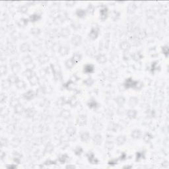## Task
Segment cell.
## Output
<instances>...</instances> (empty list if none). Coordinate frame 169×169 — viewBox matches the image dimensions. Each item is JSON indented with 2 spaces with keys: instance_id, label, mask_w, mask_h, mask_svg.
<instances>
[{
  "instance_id": "obj_25",
  "label": "cell",
  "mask_w": 169,
  "mask_h": 169,
  "mask_svg": "<svg viewBox=\"0 0 169 169\" xmlns=\"http://www.w3.org/2000/svg\"><path fill=\"white\" fill-rule=\"evenodd\" d=\"M87 104H88V106H89V108H91V109H95V108H97L99 106V104L97 103V102L95 100L89 101Z\"/></svg>"
},
{
  "instance_id": "obj_23",
  "label": "cell",
  "mask_w": 169,
  "mask_h": 169,
  "mask_svg": "<svg viewBox=\"0 0 169 169\" xmlns=\"http://www.w3.org/2000/svg\"><path fill=\"white\" fill-rule=\"evenodd\" d=\"M23 64H25V65H30V64H33V59L31 58V56L27 55V56H24L22 59Z\"/></svg>"
},
{
  "instance_id": "obj_34",
  "label": "cell",
  "mask_w": 169,
  "mask_h": 169,
  "mask_svg": "<svg viewBox=\"0 0 169 169\" xmlns=\"http://www.w3.org/2000/svg\"><path fill=\"white\" fill-rule=\"evenodd\" d=\"M16 86L18 89H23L26 88V87H27V84H26V83H25L23 81L19 80L18 81V82L16 83Z\"/></svg>"
},
{
  "instance_id": "obj_7",
  "label": "cell",
  "mask_w": 169,
  "mask_h": 169,
  "mask_svg": "<svg viewBox=\"0 0 169 169\" xmlns=\"http://www.w3.org/2000/svg\"><path fill=\"white\" fill-rule=\"evenodd\" d=\"M87 158H88V160H89V161L91 163V164H93V165H97V164L99 163V160L95 158V155H94V153H93L90 152V153H89L87 154Z\"/></svg>"
},
{
  "instance_id": "obj_5",
  "label": "cell",
  "mask_w": 169,
  "mask_h": 169,
  "mask_svg": "<svg viewBox=\"0 0 169 169\" xmlns=\"http://www.w3.org/2000/svg\"><path fill=\"white\" fill-rule=\"evenodd\" d=\"M83 71L84 73H86V74H91V73H93L95 71V67L92 64H86L83 67Z\"/></svg>"
},
{
  "instance_id": "obj_56",
  "label": "cell",
  "mask_w": 169,
  "mask_h": 169,
  "mask_svg": "<svg viewBox=\"0 0 169 169\" xmlns=\"http://www.w3.org/2000/svg\"><path fill=\"white\" fill-rule=\"evenodd\" d=\"M145 138H148V141H149V139L153 138V136H152V135H151V137H149V135H148V134H147L146 135H145V137H144V139H145Z\"/></svg>"
},
{
  "instance_id": "obj_24",
  "label": "cell",
  "mask_w": 169,
  "mask_h": 169,
  "mask_svg": "<svg viewBox=\"0 0 169 169\" xmlns=\"http://www.w3.org/2000/svg\"><path fill=\"white\" fill-rule=\"evenodd\" d=\"M75 64V63L73 62V60H72V58H71V59H69V60H68L66 62V63H65L66 67L68 69H72L74 67Z\"/></svg>"
},
{
  "instance_id": "obj_12",
  "label": "cell",
  "mask_w": 169,
  "mask_h": 169,
  "mask_svg": "<svg viewBox=\"0 0 169 169\" xmlns=\"http://www.w3.org/2000/svg\"><path fill=\"white\" fill-rule=\"evenodd\" d=\"M96 60H97V62L100 64H105L106 62V61H107L106 57V56H104V54H99V55L97 56Z\"/></svg>"
},
{
  "instance_id": "obj_53",
  "label": "cell",
  "mask_w": 169,
  "mask_h": 169,
  "mask_svg": "<svg viewBox=\"0 0 169 169\" xmlns=\"http://www.w3.org/2000/svg\"><path fill=\"white\" fill-rule=\"evenodd\" d=\"M117 163H118V161L117 160H116V159H112V160H111V161H110L109 162H108V164H109V165H116Z\"/></svg>"
},
{
  "instance_id": "obj_39",
  "label": "cell",
  "mask_w": 169,
  "mask_h": 169,
  "mask_svg": "<svg viewBox=\"0 0 169 169\" xmlns=\"http://www.w3.org/2000/svg\"><path fill=\"white\" fill-rule=\"evenodd\" d=\"M19 80V78L17 76H15V75H12V76L9 77L8 78V81H9V83H10L11 84V83H15V84H16L18 82V81Z\"/></svg>"
},
{
  "instance_id": "obj_54",
  "label": "cell",
  "mask_w": 169,
  "mask_h": 169,
  "mask_svg": "<svg viewBox=\"0 0 169 169\" xmlns=\"http://www.w3.org/2000/svg\"><path fill=\"white\" fill-rule=\"evenodd\" d=\"M126 157H127V156H126V153H122V155H121V156H120V160L124 161V160H125V159H126Z\"/></svg>"
},
{
  "instance_id": "obj_41",
  "label": "cell",
  "mask_w": 169,
  "mask_h": 169,
  "mask_svg": "<svg viewBox=\"0 0 169 169\" xmlns=\"http://www.w3.org/2000/svg\"><path fill=\"white\" fill-rule=\"evenodd\" d=\"M114 143L112 142V141H106L105 147L107 149H108V150H111V149H112L114 148Z\"/></svg>"
},
{
  "instance_id": "obj_31",
  "label": "cell",
  "mask_w": 169,
  "mask_h": 169,
  "mask_svg": "<svg viewBox=\"0 0 169 169\" xmlns=\"http://www.w3.org/2000/svg\"><path fill=\"white\" fill-rule=\"evenodd\" d=\"M23 110H24V108H23V106L21 104H19L16 106H15V112L17 114H21L23 112Z\"/></svg>"
},
{
  "instance_id": "obj_40",
  "label": "cell",
  "mask_w": 169,
  "mask_h": 169,
  "mask_svg": "<svg viewBox=\"0 0 169 169\" xmlns=\"http://www.w3.org/2000/svg\"><path fill=\"white\" fill-rule=\"evenodd\" d=\"M86 11H87V13H89L90 15H93L94 14V13H95V7H94V5H93L89 4V6H88V7H87V9Z\"/></svg>"
},
{
  "instance_id": "obj_26",
  "label": "cell",
  "mask_w": 169,
  "mask_h": 169,
  "mask_svg": "<svg viewBox=\"0 0 169 169\" xmlns=\"http://www.w3.org/2000/svg\"><path fill=\"white\" fill-rule=\"evenodd\" d=\"M120 47L123 51H128L130 49V44L127 42H123L120 44Z\"/></svg>"
},
{
  "instance_id": "obj_17",
  "label": "cell",
  "mask_w": 169,
  "mask_h": 169,
  "mask_svg": "<svg viewBox=\"0 0 169 169\" xmlns=\"http://www.w3.org/2000/svg\"><path fill=\"white\" fill-rule=\"evenodd\" d=\"M66 133H67L68 136L73 137L75 134V133H76V128L73 127V126H69V127L67 128Z\"/></svg>"
},
{
  "instance_id": "obj_46",
  "label": "cell",
  "mask_w": 169,
  "mask_h": 169,
  "mask_svg": "<svg viewBox=\"0 0 169 169\" xmlns=\"http://www.w3.org/2000/svg\"><path fill=\"white\" fill-rule=\"evenodd\" d=\"M39 61L40 62H41L42 64H44V63H46V62H47L48 61V57L45 56L44 54V55H41L39 57Z\"/></svg>"
},
{
  "instance_id": "obj_48",
  "label": "cell",
  "mask_w": 169,
  "mask_h": 169,
  "mask_svg": "<svg viewBox=\"0 0 169 169\" xmlns=\"http://www.w3.org/2000/svg\"><path fill=\"white\" fill-rule=\"evenodd\" d=\"M20 143H21V141L19 138H15L12 141V145L14 147H17L18 145H19Z\"/></svg>"
},
{
  "instance_id": "obj_21",
  "label": "cell",
  "mask_w": 169,
  "mask_h": 169,
  "mask_svg": "<svg viewBox=\"0 0 169 169\" xmlns=\"http://www.w3.org/2000/svg\"><path fill=\"white\" fill-rule=\"evenodd\" d=\"M93 142L95 143V144L96 145H101V143H102V135H100V134H97L95 135L94 137H93Z\"/></svg>"
},
{
  "instance_id": "obj_13",
  "label": "cell",
  "mask_w": 169,
  "mask_h": 169,
  "mask_svg": "<svg viewBox=\"0 0 169 169\" xmlns=\"http://www.w3.org/2000/svg\"><path fill=\"white\" fill-rule=\"evenodd\" d=\"M131 135L134 139H139L142 136V132L139 130H134L132 132Z\"/></svg>"
},
{
  "instance_id": "obj_38",
  "label": "cell",
  "mask_w": 169,
  "mask_h": 169,
  "mask_svg": "<svg viewBox=\"0 0 169 169\" xmlns=\"http://www.w3.org/2000/svg\"><path fill=\"white\" fill-rule=\"evenodd\" d=\"M34 74V73H33L32 69H27V70L25 71V75L27 77L28 79H31Z\"/></svg>"
},
{
  "instance_id": "obj_9",
  "label": "cell",
  "mask_w": 169,
  "mask_h": 169,
  "mask_svg": "<svg viewBox=\"0 0 169 169\" xmlns=\"http://www.w3.org/2000/svg\"><path fill=\"white\" fill-rule=\"evenodd\" d=\"M69 52V48L68 46H60V48H59V53L61 56H66L68 55Z\"/></svg>"
},
{
  "instance_id": "obj_42",
  "label": "cell",
  "mask_w": 169,
  "mask_h": 169,
  "mask_svg": "<svg viewBox=\"0 0 169 169\" xmlns=\"http://www.w3.org/2000/svg\"><path fill=\"white\" fill-rule=\"evenodd\" d=\"M53 151H54V146L51 144H48L46 146L44 151H45V153H51Z\"/></svg>"
},
{
  "instance_id": "obj_50",
  "label": "cell",
  "mask_w": 169,
  "mask_h": 169,
  "mask_svg": "<svg viewBox=\"0 0 169 169\" xmlns=\"http://www.w3.org/2000/svg\"><path fill=\"white\" fill-rule=\"evenodd\" d=\"M19 11L23 13V14H25V13H27V11H28V8H27V6L25 5H23L21 6L20 8H19Z\"/></svg>"
},
{
  "instance_id": "obj_36",
  "label": "cell",
  "mask_w": 169,
  "mask_h": 169,
  "mask_svg": "<svg viewBox=\"0 0 169 169\" xmlns=\"http://www.w3.org/2000/svg\"><path fill=\"white\" fill-rule=\"evenodd\" d=\"M70 34V31L67 28H65V29H63L61 31V35L64 38H67L69 35Z\"/></svg>"
},
{
  "instance_id": "obj_2",
  "label": "cell",
  "mask_w": 169,
  "mask_h": 169,
  "mask_svg": "<svg viewBox=\"0 0 169 169\" xmlns=\"http://www.w3.org/2000/svg\"><path fill=\"white\" fill-rule=\"evenodd\" d=\"M99 32H100V31H99V29L98 27H93V28L91 29V31H90V33L89 34V38L91 40H96L99 36Z\"/></svg>"
},
{
  "instance_id": "obj_4",
  "label": "cell",
  "mask_w": 169,
  "mask_h": 169,
  "mask_svg": "<svg viewBox=\"0 0 169 169\" xmlns=\"http://www.w3.org/2000/svg\"><path fill=\"white\" fill-rule=\"evenodd\" d=\"M87 120L86 116L80 115L77 118V124L79 126H84L87 124Z\"/></svg>"
},
{
  "instance_id": "obj_27",
  "label": "cell",
  "mask_w": 169,
  "mask_h": 169,
  "mask_svg": "<svg viewBox=\"0 0 169 169\" xmlns=\"http://www.w3.org/2000/svg\"><path fill=\"white\" fill-rule=\"evenodd\" d=\"M60 116L64 119H68L71 117V113L68 110H63L60 113Z\"/></svg>"
},
{
  "instance_id": "obj_28",
  "label": "cell",
  "mask_w": 169,
  "mask_h": 169,
  "mask_svg": "<svg viewBox=\"0 0 169 169\" xmlns=\"http://www.w3.org/2000/svg\"><path fill=\"white\" fill-rule=\"evenodd\" d=\"M72 60H73V62L75 63V64H77V63H78L79 62H80L81 60V58H82V56H81V54H80L79 53H75V54H73V57L72 58Z\"/></svg>"
},
{
  "instance_id": "obj_1",
  "label": "cell",
  "mask_w": 169,
  "mask_h": 169,
  "mask_svg": "<svg viewBox=\"0 0 169 169\" xmlns=\"http://www.w3.org/2000/svg\"><path fill=\"white\" fill-rule=\"evenodd\" d=\"M124 85V87L126 89H131V88H133V89H139L138 86L140 85V84H139V81L133 80L132 78H128L125 81Z\"/></svg>"
},
{
  "instance_id": "obj_58",
  "label": "cell",
  "mask_w": 169,
  "mask_h": 169,
  "mask_svg": "<svg viewBox=\"0 0 169 169\" xmlns=\"http://www.w3.org/2000/svg\"><path fill=\"white\" fill-rule=\"evenodd\" d=\"M7 167L8 169H11H11H15V168H16L17 167L16 165H11V166L10 165V166H7Z\"/></svg>"
},
{
  "instance_id": "obj_6",
  "label": "cell",
  "mask_w": 169,
  "mask_h": 169,
  "mask_svg": "<svg viewBox=\"0 0 169 169\" xmlns=\"http://www.w3.org/2000/svg\"><path fill=\"white\" fill-rule=\"evenodd\" d=\"M108 10L107 7H104L102 8H101L100 10V16H101V20L102 21H105L108 18Z\"/></svg>"
},
{
  "instance_id": "obj_19",
  "label": "cell",
  "mask_w": 169,
  "mask_h": 169,
  "mask_svg": "<svg viewBox=\"0 0 169 169\" xmlns=\"http://www.w3.org/2000/svg\"><path fill=\"white\" fill-rule=\"evenodd\" d=\"M116 102L117 103V104L119 106H122L126 102V99L124 97H122V96L118 97L116 99Z\"/></svg>"
},
{
  "instance_id": "obj_33",
  "label": "cell",
  "mask_w": 169,
  "mask_h": 169,
  "mask_svg": "<svg viewBox=\"0 0 169 169\" xmlns=\"http://www.w3.org/2000/svg\"><path fill=\"white\" fill-rule=\"evenodd\" d=\"M30 45L27 42H25L21 44V47H20V50H21V52H27L29 49H30Z\"/></svg>"
},
{
  "instance_id": "obj_52",
  "label": "cell",
  "mask_w": 169,
  "mask_h": 169,
  "mask_svg": "<svg viewBox=\"0 0 169 169\" xmlns=\"http://www.w3.org/2000/svg\"><path fill=\"white\" fill-rule=\"evenodd\" d=\"M44 165H56V161H51V160H48V161H46L45 163H44Z\"/></svg>"
},
{
  "instance_id": "obj_49",
  "label": "cell",
  "mask_w": 169,
  "mask_h": 169,
  "mask_svg": "<svg viewBox=\"0 0 169 169\" xmlns=\"http://www.w3.org/2000/svg\"><path fill=\"white\" fill-rule=\"evenodd\" d=\"M162 52H163V53L165 55V56L166 57H168V56H169V48H168V46H163V48H162Z\"/></svg>"
},
{
  "instance_id": "obj_30",
  "label": "cell",
  "mask_w": 169,
  "mask_h": 169,
  "mask_svg": "<svg viewBox=\"0 0 169 169\" xmlns=\"http://www.w3.org/2000/svg\"><path fill=\"white\" fill-rule=\"evenodd\" d=\"M29 80L31 85H36L38 83V77L36 75V74H34L33 77L31 79H29Z\"/></svg>"
},
{
  "instance_id": "obj_57",
  "label": "cell",
  "mask_w": 169,
  "mask_h": 169,
  "mask_svg": "<svg viewBox=\"0 0 169 169\" xmlns=\"http://www.w3.org/2000/svg\"><path fill=\"white\" fill-rule=\"evenodd\" d=\"M66 168H68V169H74V168H75V167L74 165H68L67 167H66Z\"/></svg>"
},
{
  "instance_id": "obj_3",
  "label": "cell",
  "mask_w": 169,
  "mask_h": 169,
  "mask_svg": "<svg viewBox=\"0 0 169 169\" xmlns=\"http://www.w3.org/2000/svg\"><path fill=\"white\" fill-rule=\"evenodd\" d=\"M71 43L75 46H79L82 43V38L79 35H74L71 38Z\"/></svg>"
},
{
  "instance_id": "obj_44",
  "label": "cell",
  "mask_w": 169,
  "mask_h": 169,
  "mask_svg": "<svg viewBox=\"0 0 169 169\" xmlns=\"http://www.w3.org/2000/svg\"><path fill=\"white\" fill-rule=\"evenodd\" d=\"M142 159H145V153L143 152H137L136 161H139Z\"/></svg>"
},
{
  "instance_id": "obj_8",
  "label": "cell",
  "mask_w": 169,
  "mask_h": 169,
  "mask_svg": "<svg viewBox=\"0 0 169 169\" xmlns=\"http://www.w3.org/2000/svg\"><path fill=\"white\" fill-rule=\"evenodd\" d=\"M23 97L26 100L31 101V100H32V99H33L35 97V93L33 90H29V91H27V93H25L23 95Z\"/></svg>"
},
{
  "instance_id": "obj_32",
  "label": "cell",
  "mask_w": 169,
  "mask_h": 169,
  "mask_svg": "<svg viewBox=\"0 0 169 169\" xmlns=\"http://www.w3.org/2000/svg\"><path fill=\"white\" fill-rule=\"evenodd\" d=\"M25 114H26V116L28 118H32L35 114V110L33 109V108H28L27 110H26Z\"/></svg>"
},
{
  "instance_id": "obj_16",
  "label": "cell",
  "mask_w": 169,
  "mask_h": 169,
  "mask_svg": "<svg viewBox=\"0 0 169 169\" xmlns=\"http://www.w3.org/2000/svg\"><path fill=\"white\" fill-rule=\"evenodd\" d=\"M137 112L135 110L130 109L127 112V116H128V117L129 118H130V119L135 118L137 116Z\"/></svg>"
},
{
  "instance_id": "obj_11",
  "label": "cell",
  "mask_w": 169,
  "mask_h": 169,
  "mask_svg": "<svg viewBox=\"0 0 169 169\" xmlns=\"http://www.w3.org/2000/svg\"><path fill=\"white\" fill-rule=\"evenodd\" d=\"M40 19H41V15L38 13H34V14L31 15V16L29 17V21H31V23H36V22L40 21Z\"/></svg>"
},
{
  "instance_id": "obj_20",
  "label": "cell",
  "mask_w": 169,
  "mask_h": 169,
  "mask_svg": "<svg viewBox=\"0 0 169 169\" xmlns=\"http://www.w3.org/2000/svg\"><path fill=\"white\" fill-rule=\"evenodd\" d=\"M126 141V137L124 135H120L116 138V143L118 145H122Z\"/></svg>"
},
{
  "instance_id": "obj_55",
  "label": "cell",
  "mask_w": 169,
  "mask_h": 169,
  "mask_svg": "<svg viewBox=\"0 0 169 169\" xmlns=\"http://www.w3.org/2000/svg\"><path fill=\"white\" fill-rule=\"evenodd\" d=\"M75 3V2H74V1H68V2H66V5L72 7L73 5H74Z\"/></svg>"
},
{
  "instance_id": "obj_37",
  "label": "cell",
  "mask_w": 169,
  "mask_h": 169,
  "mask_svg": "<svg viewBox=\"0 0 169 169\" xmlns=\"http://www.w3.org/2000/svg\"><path fill=\"white\" fill-rule=\"evenodd\" d=\"M29 23V19H25V18H23L19 20V21L18 22V25L19 27H25L26 25H27Z\"/></svg>"
},
{
  "instance_id": "obj_15",
  "label": "cell",
  "mask_w": 169,
  "mask_h": 169,
  "mask_svg": "<svg viewBox=\"0 0 169 169\" xmlns=\"http://www.w3.org/2000/svg\"><path fill=\"white\" fill-rule=\"evenodd\" d=\"M75 14L79 18H84L87 15V11L82 9H77Z\"/></svg>"
},
{
  "instance_id": "obj_45",
  "label": "cell",
  "mask_w": 169,
  "mask_h": 169,
  "mask_svg": "<svg viewBox=\"0 0 169 169\" xmlns=\"http://www.w3.org/2000/svg\"><path fill=\"white\" fill-rule=\"evenodd\" d=\"M83 148L81 147H77L74 150V152L75 153V155H77V156H79V155H81L83 153Z\"/></svg>"
},
{
  "instance_id": "obj_35",
  "label": "cell",
  "mask_w": 169,
  "mask_h": 169,
  "mask_svg": "<svg viewBox=\"0 0 169 169\" xmlns=\"http://www.w3.org/2000/svg\"><path fill=\"white\" fill-rule=\"evenodd\" d=\"M83 83H84L85 85H87L88 87H90V86H92L94 83V80L93 79L92 77H88L85 80L83 81Z\"/></svg>"
},
{
  "instance_id": "obj_47",
  "label": "cell",
  "mask_w": 169,
  "mask_h": 169,
  "mask_svg": "<svg viewBox=\"0 0 169 169\" xmlns=\"http://www.w3.org/2000/svg\"><path fill=\"white\" fill-rule=\"evenodd\" d=\"M41 31L40 30V29L38 28H33L31 29V34H33L34 35H37V34H39L40 33Z\"/></svg>"
},
{
  "instance_id": "obj_18",
  "label": "cell",
  "mask_w": 169,
  "mask_h": 169,
  "mask_svg": "<svg viewBox=\"0 0 169 169\" xmlns=\"http://www.w3.org/2000/svg\"><path fill=\"white\" fill-rule=\"evenodd\" d=\"M11 70H12L13 73L14 74H17L21 70V66L18 63H15V64H13L12 66H11Z\"/></svg>"
},
{
  "instance_id": "obj_43",
  "label": "cell",
  "mask_w": 169,
  "mask_h": 169,
  "mask_svg": "<svg viewBox=\"0 0 169 169\" xmlns=\"http://www.w3.org/2000/svg\"><path fill=\"white\" fill-rule=\"evenodd\" d=\"M68 156L67 155H61L60 157H59V162L60 163H61L62 164H64V163H65L67 161V160L68 159Z\"/></svg>"
},
{
  "instance_id": "obj_22",
  "label": "cell",
  "mask_w": 169,
  "mask_h": 169,
  "mask_svg": "<svg viewBox=\"0 0 169 169\" xmlns=\"http://www.w3.org/2000/svg\"><path fill=\"white\" fill-rule=\"evenodd\" d=\"M67 103L69 104L71 107H74V106H75L77 105V99L76 97L73 96V97H71L70 99H69Z\"/></svg>"
},
{
  "instance_id": "obj_10",
  "label": "cell",
  "mask_w": 169,
  "mask_h": 169,
  "mask_svg": "<svg viewBox=\"0 0 169 169\" xmlns=\"http://www.w3.org/2000/svg\"><path fill=\"white\" fill-rule=\"evenodd\" d=\"M80 139L83 142H88L89 139H90V134L88 132H83L82 134H81L80 135Z\"/></svg>"
},
{
  "instance_id": "obj_51",
  "label": "cell",
  "mask_w": 169,
  "mask_h": 169,
  "mask_svg": "<svg viewBox=\"0 0 169 169\" xmlns=\"http://www.w3.org/2000/svg\"><path fill=\"white\" fill-rule=\"evenodd\" d=\"M157 65V62H153V63H152V65H151V71H152V72H154L155 70H156V69H158V68L156 67Z\"/></svg>"
},
{
  "instance_id": "obj_29",
  "label": "cell",
  "mask_w": 169,
  "mask_h": 169,
  "mask_svg": "<svg viewBox=\"0 0 169 169\" xmlns=\"http://www.w3.org/2000/svg\"><path fill=\"white\" fill-rule=\"evenodd\" d=\"M137 9L136 5L134 4V3H130L129 4V5L128 6V12L130 14H132L134 13L135 12Z\"/></svg>"
},
{
  "instance_id": "obj_14",
  "label": "cell",
  "mask_w": 169,
  "mask_h": 169,
  "mask_svg": "<svg viewBox=\"0 0 169 169\" xmlns=\"http://www.w3.org/2000/svg\"><path fill=\"white\" fill-rule=\"evenodd\" d=\"M138 99L137 98V97H131L130 99V100H129V102H128V104H129V106H130V107H135V106H137V104H138Z\"/></svg>"
}]
</instances>
